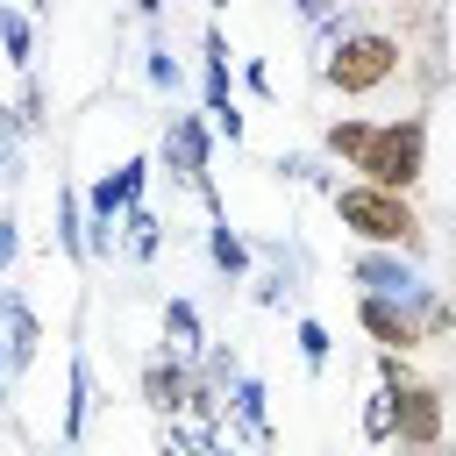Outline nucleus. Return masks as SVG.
I'll list each match as a JSON object with an SVG mask.
<instances>
[{
	"instance_id": "1",
	"label": "nucleus",
	"mask_w": 456,
	"mask_h": 456,
	"mask_svg": "<svg viewBox=\"0 0 456 456\" xmlns=\"http://www.w3.org/2000/svg\"><path fill=\"white\" fill-rule=\"evenodd\" d=\"M449 14H399V7H328L314 21V86L342 114H413L420 93L449 78Z\"/></svg>"
},
{
	"instance_id": "2",
	"label": "nucleus",
	"mask_w": 456,
	"mask_h": 456,
	"mask_svg": "<svg viewBox=\"0 0 456 456\" xmlns=\"http://www.w3.org/2000/svg\"><path fill=\"white\" fill-rule=\"evenodd\" d=\"M321 157L342 164L356 185H378V192H420L428 171H435V121L428 107L420 114H328L321 121Z\"/></svg>"
},
{
	"instance_id": "3",
	"label": "nucleus",
	"mask_w": 456,
	"mask_h": 456,
	"mask_svg": "<svg viewBox=\"0 0 456 456\" xmlns=\"http://www.w3.org/2000/svg\"><path fill=\"white\" fill-rule=\"evenodd\" d=\"M328 214L342 221V235L356 242V249H392V256H413V264H428V214L406 200V192H378V185H356V178H342L335 192H328Z\"/></svg>"
},
{
	"instance_id": "4",
	"label": "nucleus",
	"mask_w": 456,
	"mask_h": 456,
	"mask_svg": "<svg viewBox=\"0 0 456 456\" xmlns=\"http://www.w3.org/2000/svg\"><path fill=\"white\" fill-rule=\"evenodd\" d=\"M157 171H164L171 185L200 192L207 221H214V214H228V200H221V185H214V121H207V114L171 107V121L157 128Z\"/></svg>"
},
{
	"instance_id": "5",
	"label": "nucleus",
	"mask_w": 456,
	"mask_h": 456,
	"mask_svg": "<svg viewBox=\"0 0 456 456\" xmlns=\"http://www.w3.org/2000/svg\"><path fill=\"white\" fill-rule=\"evenodd\" d=\"M200 114L214 121V135H221L228 150L249 142V121H242V107H235V50H228L221 14L200 21Z\"/></svg>"
},
{
	"instance_id": "6",
	"label": "nucleus",
	"mask_w": 456,
	"mask_h": 456,
	"mask_svg": "<svg viewBox=\"0 0 456 456\" xmlns=\"http://www.w3.org/2000/svg\"><path fill=\"white\" fill-rule=\"evenodd\" d=\"M449 442V399L435 378H413L406 392H392V449L399 456H435Z\"/></svg>"
},
{
	"instance_id": "7",
	"label": "nucleus",
	"mask_w": 456,
	"mask_h": 456,
	"mask_svg": "<svg viewBox=\"0 0 456 456\" xmlns=\"http://www.w3.org/2000/svg\"><path fill=\"white\" fill-rule=\"evenodd\" d=\"M192 378H200V356H178V349H150L142 370H135V392L157 420H185L192 406Z\"/></svg>"
},
{
	"instance_id": "8",
	"label": "nucleus",
	"mask_w": 456,
	"mask_h": 456,
	"mask_svg": "<svg viewBox=\"0 0 456 456\" xmlns=\"http://www.w3.org/2000/svg\"><path fill=\"white\" fill-rule=\"evenodd\" d=\"M43 342H50V328H43V314L28 306V292H21V285H0V349H7V378H14V385L43 363Z\"/></svg>"
},
{
	"instance_id": "9",
	"label": "nucleus",
	"mask_w": 456,
	"mask_h": 456,
	"mask_svg": "<svg viewBox=\"0 0 456 456\" xmlns=\"http://www.w3.org/2000/svg\"><path fill=\"white\" fill-rule=\"evenodd\" d=\"M356 321H363V335H370L378 349H392V356L428 349V314H413V306H399V299H370V292H356Z\"/></svg>"
},
{
	"instance_id": "10",
	"label": "nucleus",
	"mask_w": 456,
	"mask_h": 456,
	"mask_svg": "<svg viewBox=\"0 0 456 456\" xmlns=\"http://www.w3.org/2000/svg\"><path fill=\"white\" fill-rule=\"evenodd\" d=\"M86 420H93V363H86V342L64 349V399H57V442L64 449H86Z\"/></svg>"
},
{
	"instance_id": "11",
	"label": "nucleus",
	"mask_w": 456,
	"mask_h": 456,
	"mask_svg": "<svg viewBox=\"0 0 456 456\" xmlns=\"http://www.w3.org/2000/svg\"><path fill=\"white\" fill-rule=\"evenodd\" d=\"M228 420H235V435H249L264 456H278V428H271V385H264L256 370H242V378H235V392H228Z\"/></svg>"
},
{
	"instance_id": "12",
	"label": "nucleus",
	"mask_w": 456,
	"mask_h": 456,
	"mask_svg": "<svg viewBox=\"0 0 456 456\" xmlns=\"http://www.w3.org/2000/svg\"><path fill=\"white\" fill-rule=\"evenodd\" d=\"M200 249H207V264H214V278H221V285H242V278L256 271V242H249L228 214H214V221H207Z\"/></svg>"
},
{
	"instance_id": "13",
	"label": "nucleus",
	"mask_w": 456,
	"mask_h": 456,
	"mask_svg": "<svg viewBox=\"0 0 456 456\" xmlns=\"http://www.w3.org/2000/svg\"><path fill=\"white\" fill-rule=\"evenodd\" d=\"M50 235H57V249H64V264H78V271H86V185H78V178H57Z\"/></svg>"
},
{
	"instance_id": "14",
	"label": "nucleus",
	"mask_w": 456,
	"mask_h": 456,
	"mask_svg": "<svg viewBox=\"0 0 456 456\" xmlns=\"http://www.w3.org/2000/svg\"><path fill=\"white\" fill-rule=\"evenodd\" d=\"M157 349H178V356H207V321L185 292H171L157 306Z\"/></svg>"
},
{
	"instance_id": "15",
	"label": "nucleus",
	"mask_w": 456,
	"mask_h": 456,
	"mask_svg": "<svg viewBox=\"0 0 456 456\" xmlns=\"http://www.w3.org/2000/svg\"><path fill=\"white\" fill-rule=\"evenodd\" d=\"M135 57H142V86H150L157 100H178V93H185V57L171 50V28H150Z\"/></svg>"
},
{
	"instance_id": "16",
	"label": "nucleus",
	"mask_w": 456,
	"mask_h": 456,
	"mask_svg": "<svg viewBox=\"0 0 456 456\" xmlns=\"http://www.w3.org/2000/svg\"><path fill=\"white\" fill-rule=\"evenodd\" d=\"M36 36H43V21H36L28 7H7V0H0V64H7L14 78H36Z\"/></svg>"
},
{
	"instance_id": "17",
	"label": "nucleus",
	"mask_w": 456,
	"mask_h": 456,
	"mask_svg": "<svg viewBox=\"0 0 456 456\" xmlns=\"http://www.w3.org/2000/svg\"><path fill=\"white\" fill-rule=\"evenodd\" d=\"M121 256H128V264H157V256H164V221H157L150 200L121 221Z\"/></svg>"
},
{
	"instance_id": "18",
	"label": "nucleus",
	"mask_w": 456,
	"mask_h": 456,
	"mask_svg": "<svg viewBox=\"0 0 456 456\" xmlns=\"http://www.w3.org/2000/svg\"><path fill=\"white\" fill-rule=\"evenodd\" d=\"M292 342H299L306 378H328V363H335V335H328V321H321V314H299V321H292Z\"/></svg>"
},
{
	"instance_id": "19",
	"label": "nucleus",
	"mask_w": 456,
	"mask_h": 456,
	"mask_svg": "<svg viewBox=\"0 0 456 456\" xmlns=\"http://www.w3.org/2000/svg\"><path fill=\"white\" fill-rule=\"evenodd\" d=\"M200 378H207L214 392H235V378H242V356H235V342H207V356H200Z\"/></svg>"
},
{
	"instance_id": "20",
	"label": "nucleus",
	"mask_w": 456,
	"mask_h": 456,
	"mask_svg": "<svg viewBox=\"0 0 456 456\" xmlns=\"http://www.w3.org/2000/svg\"><path fill=\"white\" fill-rule=\"evenodd\" d=\"M363 442H370V449H392V392H385V385L363 392Z\"/></svg>"
},
{
	"instance_id": "21",
	"label": "nucleus",
	"mask_w": 456,
	"mask_h": 456,
	"mask_svg": "<svg viewBox=\"0 0 456 456\" xmlns=\"http://www.w3.org/2000/svg\"><path fill=\"white\" fill-rule=\"evenodd\" d=\"M370 370H378V385H385V392H406V385L420 378V370H413L406 356H392V349H378V356H370Z\"/></svg>"
},
{
	"instance_id": "22",
	"label": "nucleus",
	"mask_w": 456,
	"mask_h": 456,
	"mask_svg": "<svg viewBox=\"0 0 456 456\" xmlns=\"http://www.w3.org/2000/svg\"><path fill=\"white\" fill-rule=\"evenodd\" d=\"M21 264V214L14 207H0V285H7V271Z\"/></svg>"
},
{
	"instance_id": "23",
	"label": "nucleus",
	"mask_w": 456,
	"mask_h": 456,
	"mask_svg": "<svg viewBox=\"0 0 456 456\" xmlns=\"http://www.w3.org/2000/svg\"><path fill=\"white\" fill-rule=\"evenodd\" d=\"M242 86L256 100H278V78H271V57H242Z\"/></svg>"
},
{
	"instance_id": "24",
	"label": "nucleus",
	"mask_w": 456,
	"mask_h": 456,
	"mask_svg": "<svg viewBox=\"0 0 456 456\" xmlns=\"http://www.w3.org/2000/svg\"><path fill=\"white\" fill-rule=\"evenodd\" d=\"M14 413V378H7V349H0V420Z\"/></svg>"
},
{
	"instance_id": "25",
	"label": "nucleus",
	"mask_w": 456,
	"mask_h": 456,
	"mask_svg": "<svg viewBox=\"0 0 456 456\" xmlns=\"http://www.w3.org/2000/svg\"><path fill=\"white\" fill-rule=\"evenodd\" d=\"M207 456H235V442H228V435H221V442H207Z\"/></svg>"
},
{
	"instance_id": "26",
	"label": "nucleus",
	"mask_w": 456,
	"mask_h": 456,
	"mask_svg": "<svg viewBox=\"0 0 456 456\" xmlns=\"http://www.w3.org/2000/svg\"><path fill=\"white\" fill-rule=\"evenodd\" d=\"M157 456H185V449H171V442H157Z\"/></svg>"
},
{
	"instance_id": "27",
	"label": "nucleus",
	"mask_w": 456,
	"mask_h": 456,
	"mask_svg": "<svg viewBox=\"0 0 456 456\" xmlns=\"http://www.w3.org/2000/svg\"><path fill=\"white\" fill-rule=\"evenodd\" d=\"M0 171H14V150H0Z\"/></svg>"
}]
</instances>
